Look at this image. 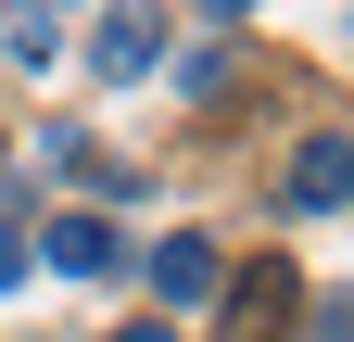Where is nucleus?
<instances>
[{
  "instance_id": "obj_9",
  "label": "nucleus",
  "mask_w": 354,
  "mask_h": 342,
  "mask_svg": "<svg viewBox=\"0 0 354 342\" xmlns=\"http://www.w3.org/2000/svg\"><path fill=\"white\" fill-rule=\"evenodd\" d=\"M203 13H215V26H228V13H253V0H203Z\"/></svg>"
},
{
  "instance_id": "obj_4",
  "label": "nucleus",
  "mask_w": 354,
  "mask_h": 342,
  "mask_svg": "<svg viewBox=\"0 0 354 342\" xmlns=\"http://www.w3.org/2000/svg\"><path fill=\"white\" fill-rule=\"evenodd\" d=\"M342 190H354V165H342V140H304V165L279 178V203H291V216H342Z\"/></svg>"
},
{
  "instance_id": "obj_5",
  "label": "nucleus",
  "mask_w": 354,
  "mask_h": 342,
  "mask_svg": "<svg viewBox=\"0 0 354 342\" xmlns=\"http://www.w3.org/2000/svg\"><path fill=\"white\" fill-rule=\"evenodd\" d=\"M88 64H102V76H152V13H102Z\"/></svg>"
},
{
  "instance_id": "obj_8",
  "label": "nucleus",
  "mask_w": 354,
  "mask_h": 342,
  "mask_svg": "<svg viewBox=\"0 0 354 342\" xmlns=\"http://www.w3.org/2000/svg\"><path fill=\"white\" fill-rule=\"evenodd\" d=\"M114 342H177V317H127V330H114Z\"/></svg>"
},
{
  "instance_id": "obj_2",
  "label": "nucleus",
  "mask_w": 354,
  "mask_h": 342,
  "mask_svg": "<svg viewBox=\"0 0 354 342\" xmlns=\"http://www.w3.org/2000/svg\"><path fill=\"white\" fill-rule=\"evenodd\" d=\"M228 291V342H279V317H291V267L266 253V267H241V279H215Z\"/></svg>"
},
{
  "instance_id": "obj_7",
  "label": "nucleus",
  "mask_w": 354,
  "mask_h": 342,
  "mask_svg": "<svg viewBox=\"0 0 354 342\" xmlns=\"http://www.w3.org/2000/svg\"><path fill=\"white\" fill-rule=\"evenodd\" d=\"M26 267H38V253H26V228H0V291H13Z\"/></svg>"
},
{
  "instance_id": "obj_1",
  "label": "nucleus",
  "mask_w": 354,
  "mask_h": 342,
  "mask_svg": "<svg viewBox=\"0 0 354 342\" xmlns=\"http://www.w3.org/2000/svg\"><path fill=\"white\" fill-rule=\"evenodd\" d=\"M140 267H152V317H177V305H215L228 253H215L203 228H177V241H152V253H140Z\"/></svg>"
},
{
  "instance_id": "obj_10",
  "label": "nucleus",
  "mask_w": 354,
  "mask_h": 342,
  "mask_svg": "<svg viewBox=\"0 0 354 342\" xmlns=\"http://www.w3.org/2000/svg\"><path fill=\"white\" fill-rule=\"evenodd\" d=\"M51 13H64V0H51Z\"/></svg>"
},
{
  "instance_id": "obj_3",
  "label": "nucleus",
  "mask_w": 354,
  "mask_h": 342,
  "mask_svg": "<svg viewBox=\"0 0 354 342\" xmlns=\"http://www.w3.org/2000/svg\"><path fill=\"white\" fill-rule=\"evenodd\" d=\"M26 253H51L64 279H114V267H127V241H114L102 216H51V241H26Z\"/></svg>"
},
{
  "instance_id": "obj_6",
  "label": "nucleus",
  "mask_w": 354,
  "mask_h": 342,
  "mask_svg": "<svg viewBox=\"0 0 354 342\" xmlns=\"http://www.w3.org/2000/svg\"><path fill=\"white\" fill-rule=\"evenodd\" d=\"M51 38H64V13H51V0H26V13L0 26V64H64Z\"/></svg>"
}]
</instances>
